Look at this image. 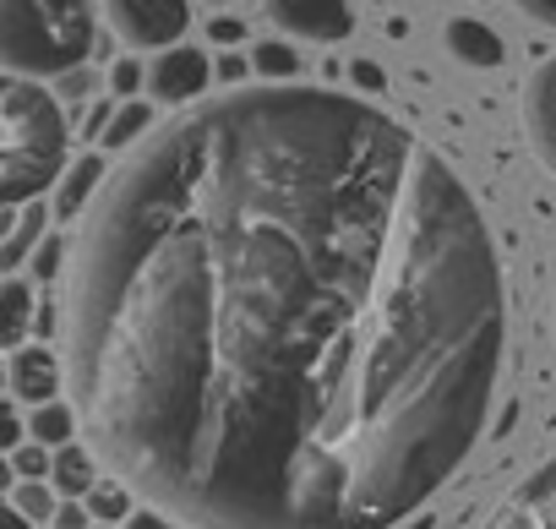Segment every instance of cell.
Returning <instances> with one entry per match:
<instances>
[{"label": "cell", "mask_w": 556, "mask_h": 529, "mask_svg": "<svg viewBox=\"0 0 556 529\" xmlns=\"http://www.w3.org/2000/svg\"><path fill=\"white\" fill-rule=\"evenodd\" d=\"M61 355L83 442L186 529H393L485 437L507 290L480 202L409 126L262 83L110 169Z\"/></svg>", "instance_id": "6da1fadb"}, {"label": "cell", "mask_w": 556, "mask_h": 529, "mask_svg": "<svg viewBox=\"0 0 556 529\" xmlns=\"http://www.w3.org/2000/svg\"><path fill=\"white\" fill-rule=\"evenodd\" d=\"M99 39L93 0H0V61L12 77H72Z\"/></svg>", "instance_id": "7a4b0ae2"}, {"label": "cell", "mask_w": 556, "mask_h": 529, "mask_svg": "<svg viewBox=\"0 0 556 529\" xmlns=\"http://www.w3.org/2000/svg\"><path fill=\"white\" fill-rule=\"evenodd\" d=\"M66 115L55 93L34 77L7 83V137H0V202L23 207L39 202L45 186L66 175Z\"/></svg>", "instance_id": "3957f363"}, {"label": "cell", "mask_w": 556, "mask_h": 529, "mask_svg": "<svg viewBox=\"0 0 556 529\" xmlns=\"http://www.w3.org/2000/svg\"><path fill=\"white\" fill-rule=\"evenodd\" d=\"M126 50H169L191 28L186 0H99Z\"/></svg>", "instance_id": "277c9868"}, {"label": "cell", "mask_w": 556, "mask_h": 529, "mask_svg": "<svg viewBox=\"0 0 556 529\" xmlns=\"http://www.w3.org/2000/svg\"><path fill=\"white\" fill-rule=\"evenodd\" d=\"M267 23L301 45H344L361 28L355 0H262Z\"/></svg>", "instance_id": "5b68a950"}, {"label": "cell", "mask_w": 556, "mask_h": 529, "mask_svg": "<svg viewBox=\"0 0 556 529\" xmlns=\"http://www.w3.org/2000/svg\"><path fill=\"white\" fill-rule=\"evenodd\" d=\"M480 529H556V453L545 464H534L496 507Z\"/></svg>", "instance_id": "8992f818"}, {"label": "cell", "mask_w": 556, "mask_h": 529, "mask_svg": "<svg viewBox=\"0 0 556 529\" xmlns=\"http://www.w3.org/2000/svg\"><path fill=\"white\" fill-rule=\"evenodd\" d=\"M7 393L34 410L50 399H66V355H55L50 344H17L7 350Z\"/></svg>", "instance_id": "52a82bcc"}, {"label": "cell", "mask_w": 556, "mask_h": 529, "mask_svg": "<svg viewBox=\"0 0 556 529\" xmlns=\"http://www.w3.org/2000/svg\"><path fill=\"white\" fill-rule=\"evenodd\" d=\"M207 77H213V66H207L202 50L169 45V50H159L153 66H148V93H153L159 104H197V99L207 93Z\"/></svg>", "instance_id": "ba28073f"}, {"label": "cell", "mask_w": 556, "mask_h": 529, "mask_svg": "<svg viewBox=\"0 0 556 529\" xmlns=\"http://www.w3.org/2000/svg\"><path fill=\"white\" fill-rule=\"evenodd\" d=\"M518 115H523V137H529L534 159L556 175V55L540 61V66L529 72Z\"/></svg>", "instance_id": "9c48e42d"}, {"label": "cell", "mask_w": 556, "mask_h": 529, "mask_svg": "<svg viewBox=\"0 0 556 529\" xmlns=\"http://www.w3.org/2000/svg\"><path fill=\"white\" fill-rule=\"evenodd\" d=\"M442 45H447V55H453L458 66H469V72H496V66L507 61L496 28H485L480 17H453V23L442 28Z\"/></svg>", "instance_id": "30bf717a"}, {"label": "cell", "mask_w": 556, "mask_h": 529, "mask_svg": "<svg viewBox=\"0 0 556 529\" xmlns=\"http://www.w3.org/2000/svg\"><path fill=\"white\" fill-rule=\"evenodd\" d=\"M104 180H110V169H104L99 153H83L77 164H66V175H61V186H55V218H77V213L104 191Z\"/></svg>", "instance_id": "8fae6325"}, {"label": "cell", "mask_w": 556, "mask_h": 529, "mask_svg": "<svg viewBox=\"0 0 556 529\" xmlns=\"http://www.w3.org/2000/svg\"><path fill=\"white\" fill-rule=\"evenodd\" d=\"M99 475H104V458H99L88 442H66V448H55V469H50V480H55L61 496H88Z\"/></svg>", "instance_id": "7c38bea8"}, {"label": "cell", "mask_w": 556, "mask_h": 529, "mask_svg": "<svg viewBox=\"0 0 556 529\" xmlns=\"http://www.w3.org/2000/svg\"><path fill=\"white\" fill-rule=\"evenodd\" d=\"M28 437L45 442V448L77 442V437H83V415H77L72 393H66V399H50V404H34V410H28Z\"/></svg>", "instance_id": "4fadbf2b"}, {"label": "cell", "mask_w": 556, "mask_h": 529, "mask_svg": "<svg viewBox=\"0 0 556 529\" xmlns=\"http://www.w3.org/2000/svg\"><path fill=\"white\" fill-rule=\"evenodd\" d=\"M83 502H88L93 524H126V518L137 513V502H142V496H137V491H131V486H126L121 475H110V469H104V475L93 480V491H88Z\"/></svg>", "instance_id": "5bb4252c"}, {"label": "cell", "mask_w": 556, "mask_h": 529, "mask_svg": "<svg viewBox=\"0 0 556 529\" xmlns=\"http://www.w3.org/2000/svg\"><path fill=\"white\" fill-rule=\"evenodd\" d=\"M7 502H12V513H23L28 524H39V529H50L66 496L55 491V480H12V491H7Z\"/></svg>", "instance_id": "9a60e30c"}, {"label": "cell", "mask_w": 556, "mask_h": 529, "mask_svg": "<svg viewBox=\"0 0 556 529\" xmlns=\"http://www.w3.org/2000/svg\"><path fill=\"white\" fill-rule=\"evenodd\" d=\"M28 328H34V290L12 274L0 290V339H7V350L28 344Z\"/></svg>", "instance_id": "2e32d148"}, {"label": "cell", "mask_w": 556, "mask_h": 529, "mask_svg": "<svg viewBox=\"0 0 556 529\" xmlns=\"http://www.w3.org/2000/svg\"><path fill=\"white\" fill-rule=\"evenodd\" d=\"M12 224H7V245H0V262L7 268H23V256L34 240H45V202H23V207H7Z\"/></svg>", "instance_id": "e0dca14e"}, {"label": "cell", "mask_w": 556, "mask_h": 529, "mask_svg": "<svg viewBox=\"0 0 556 529\" xmlns=\"http://www.w3.org/2000/svg\"><path fill=\"white\" fill-rule=\"evenodd\" d=\"M251 72H256V83H295L301 77V50L290 39H262L251 50Z\"/></svg>", "instance_id": "ac0fdd59"}, {"label": "cell", "mask_w": 556, "mask_h": 529, "mask_svg": "<svg viewBox=\"0 0 556 529\" xmlns=\"http://www.w3.org/2000/svg\"><path fill=\"white\" fill-rule=\"evenodd\" d=\"M153 131V110L148 104H121L115 115H110V126H104V148H115V153H131L142 137Z\"/></svg>", "instance_id": "d6986e66"}, {"label": "cell", "mask_w": 556, "mask_h": 529, "mask_svg": "<svg viewBox=\"0 0 556 529\" xmlns=\"http://www.w3.org/2000/svg\"><path fill=\"white\" fill-rule=\"evenodd\" d=\"M7 469H12V480H50V469H55V448H45V442H23V448L7 453Z\"/></svg>", "instance_id": "ffe728a7"}, {"label": "cell", "mask_w": 556, "mask_h": 529, "mask_svg": "<svg viewBox=\"0 0 556 529\" xmlns=\"http://www.w3.org/2000/svg\"><path fill=\"white\" fill-rule=\"evenodd\" d=\"M28 442V415H23V404L17 399H7V420H0V448H23Z\"/></svg>", "instance_id": "44dd1931"}, {"label": "cell", "mask_w": 556, "mask_h": 529, "mask_svg": "<svg viewBox=\"0 0 556 529\" xmlns=\"http://www.w3.org/2000/svg\"><path fill=\"white\" fill-rule=\"evenodd\" d=\"M50 529H93V513H88V502H83V496H66Z\"/></svg>", "instance_id": "7402d4cb"}, {"label": "cell", "mask_w": 556, "mask_h": 529, "mask_svg": "<svg viewBox=\"0 0 556 529\" xmlns=\"http://www.w3.org/2000/svg\"><path fill=\"white\" fill-rule=\"evenodd\" d=\"M126 529H186L180 518H169L164 507H153V502H142L131 518H126Z\"/></svg>", "instance_id": "603a6c76"}, {"label": "cell", "mask_w": 556, "mask_h": 529, "mask_svg": "<svg viewBox=\"0 0 556 529\" xmlns=\"http://www.w3.org/2000/svg\"><path fill=\"white\" fill-rule=\"evenodd\" d=\"M513 12L529 17L534 28H556V0H513Z\"/></svg>", "instance_id": "cb8c5ba5"}, {"label": "cell", "mask_w": 556, "mask_h": 529, "mask_svg": "<svg viewBox=\"0 0 556 529\" xmlns=\"http://www.w3.org/2000/svg\"><path fill=\"white\" fill-rule=\"evenodd\" d=\"M110 88H115V93H137V88H148V72H142L137 61H121V66L110 72Z\"/></svg>", "instance_id": "d4e9b609"}, {"label": "cell", "mask_w": 556, "mask_h": 529, "mask_svg": "<svg viewBox=\"0 0 556 529\" xmlns=\"http://www.w3.org/2000/svg\"><path fill=\"white\" fill-rule=\"evenodd\" d=\"M207 39H213V45H240L245 28H240L235 17H213V23H207Z\"/></svg>", "instance_id": "484cf974"}, {"label": "cell", "mask_w": 556, "mask_h": 529, "mask_svg": "<svg viewBox=\"0 0 556 529\" xmlns=\"http://www.w3.org/2000/svg\"><path fill=\"white\" fill-rule=\"evenodd\" d=\"M61 88H66L72 99H88V93H93V72H72V77H61Z\"/></svg>", "instance_id": "4316f807"}, {"label": "cell", "mask_w": 556, "mask_h": 529, "mask_svg": "<svg viewBox=\"0 0 556 529\" xmlns=\"http://www.w3.org/2000/svg\"><path fill=\"white\" fill-rule=\"evenodd\" d=\"M7 529H39V524H28L23 513H7Z\"/></svg>", "instance_id": "83f0119b"}, {"label": "cell", "mask_w": 556, "mask_h": 529, "mask_svg": "<svg viewBox=\"0 0 556 529\" xmlns=\"http://www.w3.org/2000/svg\"><path fill=\"white\" fill-rule=\"evenodd\" d=\"M207 7H235V0H207Z\"/></svg>", "instance_id": "f1b7e54d"}, {"label": "cell", "mask_w": 556, "mask_h": 529, "mask_svg": "<svg viewBox=\"0 0 556 529\" xmlns=\"http://www.w3.org/2000/svg\"><path fill=\"white\" fill-rule=\"evenodd\" d=\"M551 328H556V295H551Z\"/></svg>", "instance_id": "f546056e"}]
</instances>
